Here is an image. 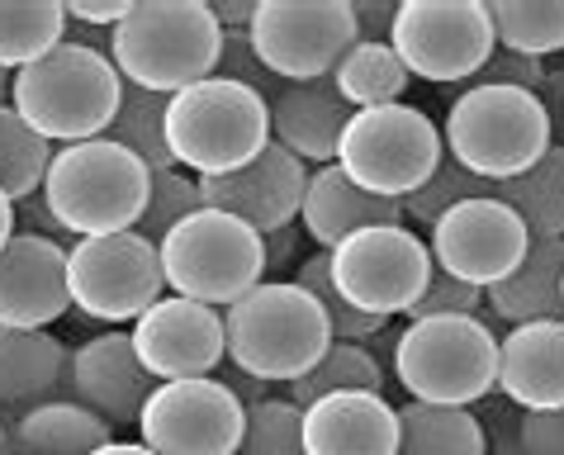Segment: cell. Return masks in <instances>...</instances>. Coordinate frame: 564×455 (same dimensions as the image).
Listing matches in <instances>:
<instances>
[{
  "mask_svg": "<svg viewBox=\"0 0 564 455\" xmlns=\"http://www.w3.org/2000/svg\"><path fill=\"white\" fill-rule=\"evenodd\" d=\"M494 199H503L522 218L531 238H564V143H551L541 162L527 166L522 176L498 181Z\"/></svg>",
  "mask_w": 564,
  "mask_h": 455,
  "instance_id": "cell-27",
  "label": "cell"
},
{
  "mask_svg": "<svg viewBox=\"0 0 564 455\" xmlns=\"http://www.w3.org/2000/svg\"><path fill=\"white\" fill-rule=\"evenodd\" d=\"M123 76L100 48L62 39L53 53L10 76V109L53 148L105 138L119 109Z\"/></svg>",
  "mask_w": 564,
  "mask_h": 455,
  "instance_id": "cell-1",
  "label": "cell"
},
{
  "mask_svg": "<svg viewBox=\"0 0 564 455\" xmlns=\"http://www.w3.org/2000/svg\"><path fill=\"white\" fill-rule=\"evenodd\" d=\"M247 403L228 380H162L138 413V442L152 455H238Z\"/></svg>",
  "mask_w": 564,
  "mask_h": 455,
  "instance_id": "cell-14",
  "label": "cell"
},
{
  "mask_svg": "<svg viewBox=\"0 0 564 455\" xmlns=\"http://www.w3.org/2000/svg\"><path fill=\"white\" fill-rule=\"evenodd\" d=\"M129 342L156 384L199 380V375H214L228 360L224 308L181 300V294H162L143 318H133Z\"/></svg>",
  "mask_w": 564,
  "mask_h": 455,
  "instance_id": "cell-16",
  "label": "cell"
},
{
  "mask_svg": "<svg viewBox=\"0 0 564 455\" xmlns=\"http://www.w3.org/2000/svg\"><path fill=\"white\" fill-rule=\"evenodd\" d=\"M247 43L265 72L285 86L327 82L337 62L356 48L351 0H257Z\"/></svg>",
  "mask_w": 564,
  "mask_h": 455,
  "instance_id": "cell-11",
  "label": "cell"
},
{
  "mask_svg": "<svg viewBox=\"0 0 564 455\" xmlns=\"http://www.w3.org/2000/svg\"><path fill=\"white\" fill-rule=\"evenodd\" d=\"M394 380L413 403L469 408L494 399L498 389V337L494 323L446 313V318H413L394 337Z\"/></svg>",
  "mask_w": 564,
  "mask_h": 455,
  "instance_id": "cell-5",
  "label": "cell"
},
{
  "mask_svg": "<svg viewBox=\"0 0 564 455\" xmlns=\"http://www.w3.org/2000/svg\"><path fill=\"white\" fill-rule=\"evenodd\" d=\"M224 29L214 24L209 0H133V10L109 34V62L123 86L176 96L214 76Z\"/></svg>",
  "mask_w": 564,
  "mask_h": 455,
  "instance_id": "cell-2",
  "label": "cell"
},
{
  "mask_svg": "<svg viewBox=\"0 0 564 455\" xmlns=\"http://www.w3.org/2000/svg\"><path fill=\"white\" fill-rule=\"evenodd\" d=\"M152 171L123 152L109 138L67 143L53 152L43 204L72 238H105V232H129L143 218Z\"/></svg>",
  "mask_w": 564,
  "mask_h": 455,
  "instance_id": "cell-7",
  "label": "cell"
},
{
  "mask_svg": "<svg viewBox=\"0 0 564 455\" xmlns=\"http://www.w3.org/2000/svg\"><path fill=\"white\" fill-rule=\"evenodd\" d=\"M375 224H403V204L399 199H380L366 195L360 185L333 166H313L308 171V191H304V209H300V228L318 242V252H333L337 242H347L351 232L375 228Z\"/></svg>",
  "mask_w": 564,
  "mask_h": 455,
  "instance_id": "cell-23",
  "label": "cell"
},
{
  "mask_svg": "<svg viewBox=\"0 0 564 455\" xmlns=\"http://www.w3.org/2000/svg\"><path fill=\"white\" fill-rule=\"evenodd\" d=\"M294 285L308 290L313 300H318L333 342H360V347H366L370 337H380V333H384V323H380V318H370V313L351 308V304L337 294L333 275H327V252H313V257H304L300 266H294Z\"/></svg>",
  "mask_w": 564,
  "mask_h": 455,
  "instance_id": "cell-35",
  "label": "cell"
},
{
  "mask_svg": "<svg viewBox=\"0 0 564 455\" xmlns=\"http://www.w3.org/2000/svg\"><path fill=\"white\" fill-rule=\"evenodd\" d=\"M394 0H351V20L360 43H389V24H394Z\"/></svg>",
  "mask_w": 564,
  "mask_h": 455,
  "instance_id": "cell-46",
  "label": "cell"
},
{
  "mask_svg": "<svg viewBox=\"0 0 564 455\" xmlns=\"http://www.w3.org/2000/svg\"><path fill=\"white\" fill-rule=\"evenodd\" d=\"M14 232H34V238H53V242H62V247H72V242H76L72 232L53 218L48 204H43V191L14 204Z\"/></svg>",
  "mask_w": 564,
  "mask_h": 455,
  "instance_id": "cell-44",
  "label": "cell"
},
{
  "mask_svg": "<svg viewBox=\"0 0 564 455\" xmlns=\"http://www.w3.org/2000/svg\"><path fill=\"white\" fill-rule=\"evenodd\" d=\"M10 427V455H90L115 442V427L72 399H48L29 408Z\"/></svg>",
  "mask_w": 564,
  "mask_h": 455,
  "instance_id": "cell-26",
  "label": "cell"
},
{
  "mask_svg": "<svg viewBox=\"0 0 564 455\" xmlns=\"http://www.w3.org/2000/svg\"><path fill=\"white\" fill-rule=\"evenodd\" d=\"M90 455H152L143 442H105L100 451H90Z\"/></svg>",
  "mask_w": 564,
  "mask_h": 455,
  "instance_id": "cell-50",
  "label": "cell"
},
{
  "mask_svg": "<svg viewBox=\"0 0 564 455\" xmlns=\"http://www.w3.org/2000/svg\"><path fill=\"white\" fill-rule=\"evenodd\" d=\"M304 408H294L290 399H252L242 422V442L238 455H304Z\"/></svg>",
  "mask_w": 564,
  "mask_h": 455,
  "instance_id": "cell-36",
  "label": "cell"
},
{
  "mask_svg": "<svg viewBox=\"0 0 564 455\" xmlns=\"http://www.w3.org/2000/svg\"><path fill=\"white\" fill-rule=\"evenodd\" d=\"M517 455H564V408L517 413Z\"/></svg>",
  "mask_w": 564,
  "mask_h": 455,
  "instance_id": "cell-42",
  "label": "cell"
},
{
  "mask_svg": "<svg viewBox=\"0 0 564 455\" xmlns=\"http://www.w3.org/2000/svg\"><path fill=\"white\" fill-rule=\"evenodd\" d=\"M498 34V48L522 57L564 53V0H484Z\"/></svg>",
  "mask_w": 564,
  "mask_h": 455,
  "instance_id": "cell-32",
  "label": "cell"
},
{
  "mask_svg": "<svg viewBox=\"0 0 564 455\" xmlns=\"http://www.w3.org/2000/svg\"><path fill=\"white\" fill-rule=\"evenodd\" d=\"M0 455H10V427L0 422Z\"/></svg>",
  "mask_w": 564,
  "mask_h": 455,
  "instance_id": "cell-53",
  "label": "cell"
},
{
  "mask_svg": "<svg viewBox=\"0 0 564 455\" xmlns=\"http://www.w3.org/2000/svg\"><path fill=\"white\" fill-rule=\"evenodd\" d=\"M67 39L62 0H0V72H20Z\"/></svg>",
  "mask_w": 564,
  "mask_h": 455,
  "instance_id": "cell-30",
  "label": "cell"
},
{
  "mask_svg": "<svg viewBox=\"0 0 564 455\" xmlns=\"http://www.w3.org/2000/svg\"><path fill=\"white\" fill-rule=\"evenodd\" d=\"M62 370H67V342L48 327H0V418H20L29 408L62 399Z\"/></svg>",
  "mask_w": 564,
  "mask_h": 455,
  "instance_id": "cell-24",
  "label": "cell"
},
{
  "mask_svg": "<svg viewBox=\"0 0 564 455\" xmlns=\"http://www.w3.org/2000/svg\"><path fill=\"white\" fill-rule=\"evenodd\" d=\"M560 300H564V280H560Z\"/></svg>",
  "mask_w": 564,
  "mask_h": 455,
  "instance_id": "cell-54",
  "label": "cell"
},
{
  "mask_svg": "<svg viewBox=\"0 0 564 455\" xmlns=\"http://www.w3.org/2000/svg\"><path fill=\"white\" fill-rule=\"evenodd\" d=\"M560 280H564V238H531L517 271L484 290V308H489V318H503L508 327L564 318Z\"/></svg>",
  "mask_w": 564,
  "mask_h": 455,
  "instance_id": "cell-25",
  "label": "cell"
},
{
  "mask_svg": "<svg viewBox=\"0 0 564 455\" xmlns=\"http://www.w3.org/2000/svg\"><path fill=\"white\" fill-rule=\"evenodd\" d=\"M484 427V446H489V455H517V408H498V413L479 418Z\"/></svg>",
  "mask_w": 564,
  "mask_h": 455,
  "instance_id": "cell-47",
  "label": "cell"
},
{
  "mask_svg": "<svg viewBox=\"0 0 564 455\" xmlns=\"http://www.w3.org/2000/svg\"><path fill=\"white\" fill-rule=\"evenodd\" d=\"M214 76H224V82H238V86H247V90H257L265 105L280 96V86H285V82H275V76L257 62L252 43H247V29H224V43H218Z\"/></svg>",
  "mask_w": 564,
  "mask_h": 455,
  "instance_id": "cell-40",
  "label": "cell"
},
{
  "mask_svg": "<svg viewBox=\"0 0 564 455\" xmlns=\"http://www.w3.org/2000/svg\"><path fill=\"white\" fill-rule=\"evenodd\" d=\"M498 394L517 413L564 408V318L522 323L498 337Z\"/></svg>",
  "mask_w": 564,
  "mask_h": 455,
  "instance_id": "cell-21",
  "label": "cell"
},
{
  "mask_svg": "<svg viewBox=\"0 0 564 455\" xmlns=\"http://www.w3.org/2000/svg\"><path fill=\"white\" fill-rule=\"evenodd\" d=\"M304 455H394L399 408L384 394H323L304 408Z\"/></svg>",
  "mask_w": 564,
  "mask_h": 455,
  "instance_id": "cell-20",
  "label": "cell"
},
{
  "mask_svg": "<svg viewBox=\"0 0 564 455\" xmlns=\"http://www.w3.org/2000/svg\"><path fill=\"white\" fill-rule=\"evenodd\" d=\"M67 10V29H90V34H115L119 20L133 10V0H105V6H86V0H62Z\"/></svg>",
  "mask_w": 564,
  "mask_h": 455,
  "instance_id": "cell-43",
  "label": "cell"
},
{
  "mask_svg": "<svg viewBox=\"0 0 564 455\" xmlns=\"http://www.w3.org/2000/svg\"><path fill=\"white\" fill-rule=\"evenodd\" d=\"M394 455H489V446H484L479 413L409 399L399 408V451Z\"/></svg>",
  "mask_w": 564,
  "mask_h": 455,
  "instance_id": "cell-28",
  "label": "cell"
},
{
  "mask_svg": "<svg viewBox=\"0 0 564 455\" xmlns=\"http://www.w3.org/2000/svg\"><path fill=\"white\" fill-rule=\"evenodd\" d=\"M327 82H333L347 109H375V105H399L413 76L389 43H356Z\"/></svg>",
  "mask_w": 564,
  "mask_h": 455,
  "instance_id": "cell-29",
  "label": "cell"
},
{
  "mask_svg": "<svg viewBox=\"0 0 564 455\" xmlns=\"http://www.w3.org/2000/svg\"><path fill=\"white\" fill-rule=\"evenodd\" d=\"M156 257H162V280L171 294L209 308H228L265 280L261 232L224 209H205V204L156 242Z\"/></svg>",
  "mask_w": 564,
  "mask_h": 455,
  "instance_id": "cell-8",
  "label": "cell"
},
{
  "mask_svg": "<svg viewBox=\"0 0 564 455\" xmlns=\"http://www.w3.org/2000/svg\"><path fill=\"white\" fill-rule=\"evenodd\" d=\"M304 191H308V166L300 156H290L280 143H265L247 166L228 171V176L199 181V204L242 218L247 228H257L265 238L275 228L300 224Z\"/></svg>",
  "mask_w": 564,
  "mask_h": 455,
  "instance_id": "cell-17",
  "label": "cell"
},
{
  "mask_svg": "<svg viewBox=\"0 0 564 455\" xmlns=\"http://www.w3.org/2000/svg\"><path fill=\"white\" fill-rule=\"evenodd\" d=\"M494 195V181H479V176H469L465 166H456L451 156L442 152V162H436V171L427 181L417 185V191L403 199V218H417V224H436L446 209H456V204L465 199H489Z\"/></svg>",
  "mask_w": 564,
  "mask_h": 455,
  "instance_id": "cell-37",
  "label": "cell"
},
{
  "mask_svg": "<svg viewBox=\"0 0 564 455\" xmlns=\"http://www.w3.org/2000/svg\"><path fill=\"white\" fill-rule=\"evenodd\" d=\"M152 389L156 380L133 356L129 333H100L82 347H67L62 399L90 408L109 427H138V413H143Z\"/></svg>",
  "mask_w": 564,
  "mask_h": 455,
  "instance_id": "cell-18",
  "label": "cell"
},
{
  "mask_svg": "<svg viewBox=\"0 0 564 455\" xmlns=\"http://www.w3.org/2000/svg\"><path fill=\"white\" fill-rule=\"evenodd\" d=\"M300 242H304V228H300V224L265 232V238H261L265 275H275V271H294V266H300Z\"/></svg>",
  "mask_w": 564,
  "mask_h": 455,
  "instance_id": "cell-45",
  "label": "cell"
},
{
  "mask_svg": "<svg viewBox=\"0 0 564 455\" xmlns=\"http://www.w3.org/2000/svg\"><path fill=\"white\" fill-rule=\"evenodd\" d=\"M67 308V247L34 232H14L0 247V327L43 333Z\"/></svg>",
  "mask_w": 564,
  "mask_h": 455,
  "instance_id": "cell-19",
  "label": "cell"
},
{
  "mask_svg": "<svg viewBox=\"0 0 564 455\" xmlns=\"http://www.w3.org/2000/svg\"><path fill=\"white\" fill-rule=\"evenodd\" d=\"M551 119L536 96L508 86L469 82L446 109L442 148L456 166L479 181H512L527 166H536L551 148Z\"/></svg>",
  "mask_w": 564,
  "mask_h": 455,
  "instance_id": "cell-6",
  "label": "cell"
},
{
  "mask_svg": "<svg viewBox=\"0 0 564 455\" xmlns=\"http://www.w3.org/2000/svg\"><path fill=\"white\" fill-rule=\"evenodd\" d=\"M541 109H545V119H551V129L564 133V67H551L545 72V86H541Z\"/></svg>",
  "mask_w": 564,
  "mask_h": 455,
  "instance_id": "cell-48",
  "label": "cell"
},
{
  "mask_svg": "<svg viewBox=\"0 0 564 455\" xmlns=\"http://www.w3.org/2000/svg\"><path fill=\"white\" fill-rule=\"evenodd\" d=\"M327 275L351 308L389 323L394 313H409L432 275V252L413 228L375 224L351 232L327 252Z\"/></svg>",
  "mask_w": 564,
  "mask_h": 455,
  "instance_id": "cell-13",
  "label": "cell"
},
{
  "mask_svg": "<svg viewBox=\"0 0 564 455\" xmlns=\"http://www.w3.org/2000/svg\"><path fill=\"white\" fill-rule=\"evenodd\" d=\"M442 129L417 105H375L351 109L347 129L337 138V171L366 195L409 199L442 162Z\"/></svg>",
  "mask_w": 564,
  "mask_h": 455,
  "instance_id": "cell-9",
  "label": "cell"
},
{
  "mask_svg": "<svg viewBox=\"0 0 564 455\" xmlns=\"http://www.w3.org/2000/svg\"><path fill=\"white\" fill-rule=\"evenodd\" d=\"M545 62L541 57H522V53H508V48H494V57L484 62V72L475 82L484 86H508V90H527V96H541L545 86Z\"/></svg>",
  "mask_w": 564,
  "mask_h": 455,
  "instance_id": "cell-41",
  "label": "cell"
},
{
  "mask_svg": "<svg viewBox=\"0 0 564 455\" xmlns=\"http://www.w3.org/2000/svg\"><path fill=\"white\" fill-rule=\"evenodd\" d=\"M0 105H10V72H0Z\"/></svg>",
  "mask_w": 564,
  "mask_h": 455,
  "instance_id": "cell-52",
  "label": "cell"
},
{
  "mask_svg": "<svg viewBox=\"0 0 564 455\" xmlns=\"http://www.w3.org/2000/svg\"><path fill=\"white\" fill-rule=\"evenodd\" d=\"M10 238H14V204L0 195V247H6Z\"/></svg>",
  "mask_w": 564,
  "mask_h": 455,
  "instance_id": "cell-51",
  "label": "cell"
},
{
  "mask_svg": "<svg viewBox=\"0 0 564 455\" xmlns=\"http://www.w3.org/2000/svg\"><path fill=\"white\" fill-rule=\"evenodd\" d=\"M290 389L294 408H308L313 399L323 394H347V389H360V394H384V360L375 356L360 342H333L323 351V360L308 375H300Z\"/></svg>",
  "mask_w": 564,
  "mask_h": 455,
  "instance_id": "cell-31",
  "label": "cell"
},
{
  "mask_svg": "<svg viewBox=\"0 0 564 455\" xmlns=\"http://www.w3.org/2000/svg\"><path fill=\"white\" fill-rule=\"evenodd\" d=\"M527 247H531V232L522 228V218L494 195L446 209L432 224V238H427L436 271L456 275L475 290H489L503 275H512L517 261L527 257Z\"/></svg>",
  "mask_w": 564,
  "mask_h": 455,
  "instance_id": "cell-15",
  "label": "cell"
},
{
  "mask_svg": "<svg viewBox=\"0 0 564 455\" xmlns=\"http://www.w3.org/2000/svg\"><path fill=\"white\" fill-rule=\"evenodd\" d=\"M351 109L341 105L333 82H304V86H280V96L271 100V143H280L290 156L313 171V166H333L337 138L347 129Z\"/></svg>",
  "mask_w": 564,
  "mask_h": 455,
  "instance_id": "cell-22",
  "label": "cell"
},
{
  "mask_svg": "<svg viewBox=\"0 0 564 455\" xmlns=\"http://www.w3.org/2000/svg\"><path fill=\"white\" fill-rule=\"evenodd\" d=\"M53 152L57 148L48 138H39L10 105H0V195L10 204L39 195L43 181H48Z\"/></svg>",
  "mask_w": 564,
  "mask_h": 455,
  "instance_id": "cell-34",
  "label": "cell"
},
{
  "mask_svg": "<svg viewBox=\"0 0 564 455\" xmlns=\"http://www.w3.org/2000/svg\"><path fill=\"white\" fill-rule=\"evenodd\" d=\"M446 313H465V318H484V323H489L484 290L465 285V280H456V275H446V271H436V266H432L427 285H422V294L413 300V308L403 313V318L413 323V318H446Z\"/></svg>",
  "mask_w": 564,
  "mask_h": 455,
  "instance_id": "cell-39",
  "label": "cell"
},
{
  "mask_svg": "<svg viewBox=\"0 0 564 455\" xmlns=\"http://www.w3.org/2000/svg\"><path fill=\"white\" fill-rule=\"evenodd\" d=\"M209 14L218 29H247L257 14V0H209Z\"/></svg>",
  "mask_w": 564,
  "mask_h": 455,
  "instance_id": "cell-49",
  "label": "cell"
},
{
  "mask_svg": "<svg viewBox=\"0 0 564 455\" xmlns=\"http://www.w3.org/2000/svg\"><path fill=\"white\" fill-rule=\"evenodd\" d=\"M67 294L76 313L96 323H129L166 294L156 242L138 232H105V238H76L67 247Z\"/></svg>",
  "mask_w": 564,
  "mask_h": 455,
  "instance_id": "cell-12",
  "label": "cell"
},
{
  "mask_svg": "<svg viewBox=\"0 0 564 455\" xmlns=\"http://www.w3.org/2000/svg\"><path fill=\"white\" fill-rule=\"evenodd\" d=\"M199 209V181L185 176V171H152V185H148V204H143V218L133 224L138 238L148 242H162L171 228L181 224L185 214Z\"/></svg>",
  "mask_w": 564,
  "mask_h": 455,
  "instance_id": "cell-38",
  "label": "cell"
},
{
  "mask_svg": "<svg viewBox=\"0 0 564 455\" xmlns=\"http://www.w3.org/2000/svg\"><path fill=\"white\" fill-rule=\"evenodd\" d=\"M271 143V105L224 76L176 90L166 100V148L185 176H228Z\"/></svg>",
  "mask_w": 564,
  "mask_h": 455,
  "instance_id": "cell-4",
  "label": "cell"
},
{
  "mask_svg": "<svg viewBox=\"0 0 564 455\" xmlns=\"http://www.w3.org/2000/svg\"><path fill=\"white\" fill-rule=\"evenodd\" d=\"M389 48L417 82L460 86L484 72L498 34L484 0H399Z\"/></svg>",
  "mask_w": 564,
  "mask_h": 455,
  "instance_id": "cell-10",
  "label": "cell"
},
{
  "mask_svg": "<svg viewBox=\"0 0 564 455\" xmlns=\"http://www.w3.org/2000/svg\"><path fill=\"white\" fill-rule=\"evenodd\" d=\"M224 337L232 370L257 384H294L333 347L318 300L294 280H261L224 308Z\"/></svg>",
  "mask_w": 564,
  "mask_h": 455,
  "instance_id": "cell-3",
  "label": "cell"
},
{
  "mask_svg": "<svg viewBox=\"0 0 564 455\" xmlns=\"http://www.w3.org/2000/svg\"><path fill=\"white\" fill-rule=\"evenodd\" d=\"M109 143H119L123 152H133L148 171H171V148H166V96H152V90L123 86L119 109L105 129Z\"/></svg>",
  "mask_w": 564,
  "mask_h": 455,
  "instance_id": "cell-33",
  "label": "cell"
}]
</instances>
